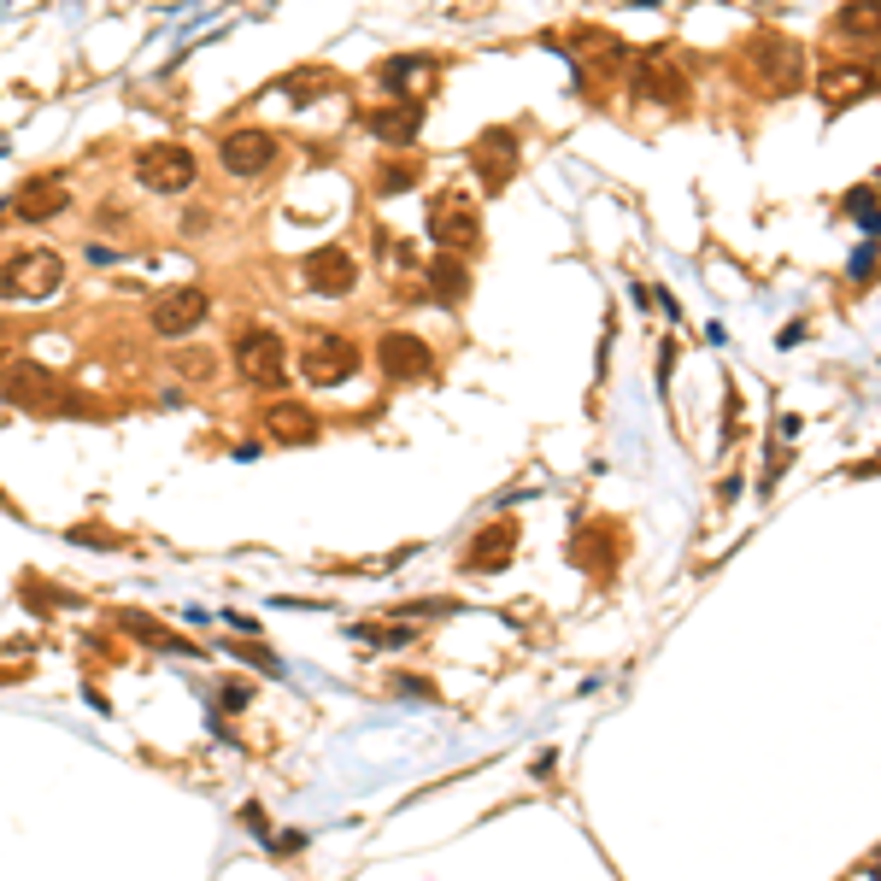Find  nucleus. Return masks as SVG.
Masks as SVG:
<instances>
[{
	"label": "nucleus",
	"instance_id": "9b49d317",
	"mask_svg": "<svg viewBox=\"0 0 881 881\" xmlns=\"http://www.w3.org/2000/svg\"><path fill=\"white\" fill-rule=\"evenodd\" d=\"M218 160H224L230 177H259V171H271L277 160V136L271 130H235L218 141Z\"/></svg>",
	"mask_w": 881,
	"mask_h": 881
},
{
	"label": "nucleus",
	"instance_id": "a211bd4d",
	"mask_svg": "<svg viewBox=\"0 0 881 881\" xmlns=\"http://www.w3.org/2000/svg\"><path fill=\"white\" fill-rule=\"evenodd\" d=\"M265 430H271V440L301 447V440H318V418H312L306 406H271V412H265Z\"/></svg>",
	"mask_w": 881,
	"mask_h": 881
},
{
	"label": "nucleus",
	"instance_id": "5701e85b",
	"mask_svg": "<svg viewBox=\"0 0 881 881\" xmlns=\"http://www.w3.org/2000/svg\"><path fill=\"white\" fill-rule=\"evenodd\" d=\"M177 371H183V376H212V359L200 353V348H188V353L177 359Z\"/></svg>",
	"mask_w": 881,
	"mask_h": 881
},
{
	"label": "nucleus",
	"instance_id": "f3484780",
	"mask_svg": "<svg viewBox=\"0 0 881 881\" xmlns=\"http://www.w3.org/2000/svg\"><path fill=\"white\" fill-rule=\"evenodd\" d=\"M0 395H12L24 406H66V400H59V388H54V376L36 371V365H12L7 376H0Z\"/></svg>",
	"mask_w": 881,
	"mask_h": 881
},
{
	"label": "nucleus",
	"instance_id": "dca6fc26",
	"mask_svg": "<svg viewBox=\"0 0 881 881\" xmlns=\"http://www.w3.org/2000/svg\"><path fill=\"white\" fill-rule=\"evenodd\" d=\"M817 89H823L829 113H841V106H853V101H864V94L876 89V71L870 66H829Z\"/></svg>",
	"mask_w": 881,
	"mask_h": 881
},
{
	"label": "nucleus",
	"instance_id": "f03ea898",
	"mask_svg": "<svg viewBox=\"0 0 881 881\" xmlns=\"http://www.w3.org/2000/svg\"><path fill=\"white\" fill-rule=\"evenodd\" d=\"M195 148H183V141H153V148L136 153V183L153 188V195H177V188L195 183Z\"/></svg>",
	"mask_w": 881,
	"mask_h": 881
},
{
	"label": "nucleus",
	"instance_id": "39448f33",
	"mask_svg": "<svg viewBox=\"0 0 881 881\" xmlns=\"http://www.w3.org/2000/svg\"><path fill=\"white\" fill-rule=\"evenodd\" d=\"M301 371H306V383H318V388L348 383V376L359 371V348H353V336H341V329H312Z\"/></svg>",
	"mask_w": 881,
	"mask_h": 881
},
{
	"label": "nucleus",
	"instance_id": "f8f14e48",
	"mask_svg": "<svg viewBox=\"0 0 881 881\" xmlns=\"http://www.w3.org/2000/svg\"><path fill=\"white\" fill-rule=\"evenodd\" d=\"M66 207H71L66 177H30L19 195H12V212H19L24 224H47V218H59Z\"/></svg>",
	"mask_w": 881,
	"mask_h": 881
},
{
	"label": "nucleus",
	"instance_id": "bb28decb",
	"mask_svg": "<svg viewBox=\"0 0 881 881\" xmlns=\"http://www.w3.org/2000/svg\"><path fill=\"white\" fill-rule=\"evenodd\" d=\"M0 153H7V136H0Z\"/></svg>",
	"mask_w": 881,
	"mask_h": 881
},
{
	"label": "nucleus",
	"instance_id": "f257e3e1",
	"mask_svg": "<svg viewBox=\"0 0 881 881\" xmlns=\"http://www.w3.org/2000/svg\"><path fill=\"white\" fill-rule=\"evenodd\" d=\"M66 289V259L54 254V247H30L0 271V294L7 301H54V294Z\"/></svg>",
	"mask_w": 881,
	"mask_h": 881
},
{
	"label": "nucleus",
	"instance_id": "aec40b11",
	"mask_svg": "<svg viewBox=\"0 0 881 881\" xmlns=\"http://www.w3.org/2000/svg\"><path fill=\"white\" fill-rule=\"evenodd\" d=\"M329 89H336V77H329V71H294L289 83H282V94H289L294 106H312V94H329Z\"/></svg>",
	"mask_w": 881,
	"mask_h": 881
},
{
	"label": "nucleus",
	"instance_id": "412c9836",
	"mask_svg": "<svg viewBox=\"0 0 881 881\" xmlns=\"http://www.w3.org/2000/svg\"><path fill=\"white\" fill-rule=\"evenodd\" d=\"M124 629H130L136 641H148V647H160V653H188V641H183V635H171V629L148 623V618H124Z\"/></svg>",
	"mask_w": 881,
	"mask_h": 881
},
{
	"label": "nucleus",
	"instance_id": "4468645a",
	"mask_svg": "<svg viewBox=\"0 0 881 881\" xmlns=\"http://www.w3.org/2000/svg\"><path fill=\"white\" fill-rule=\"evenodd\" d=\"M470 165L482 171L488 188H500V183L512 177V165H517V136H512V130H488V136H477V148H470Z\"/></svg>",
	"mask_w": 881,
	"mask_h": 881
},
{
	"label": "nucleus",
	"instance_id": "7ed1b4c3",
	"mask_svg": "<svg viewBox=\"0 0 881 881\" xmlns=\"http://www.w3.org/2000/svg\"><path fill=\"white\" fill-rule=\"evenodd\" d=\"M235 371L247 376L254 388H282V376H289V348H282L277 329H247V336H235Z\"/></svg>",
	"mask_w": 881,
	"mask_h": 881
},
{
	"label": "nucleus",
	"instance_id": "9d476101",
	"mask_svg": "<svg viewBox=\"0 0 881 881\" xmlns=\"http://www.w3.org/2000/svg\"><path fill=\"white\" fill-rule=\"evenodd\" d=\"M301 277H306L312 294H353L359 265H353V254H348L341 242H329V247H312V254H306Z\"/></svg>",
	"mask_w": 881,
	"mask_h": 881
},
{
	"label": "nucleus",
	"instance_id": "423d86ee",
	"mask_svg": "<svg viewBox=\"0 0 881 881\" xmlns=\"http://www.w3.org/2000/svg\"><path fill=\"white\" fill-rule=\"evenodd\" d=\"M200 318H207V289H195V282H183V289H165L160 301L148 306V329H153L160 341L195 336Z\"/></svg>",
	"mask_w": 881,
	"mask_h": 881
},
{
	"label": "nucleus",
	"instance_id": "a878e982",
	"mask_svg": "<svg viewBox=\"0 0 881 881\" xmlns=\"http://www.w3.org/2000/svg\"><path fill=\"white\" fill-rule=\"evenodd\" d=\"M870 259H876V242H864V247H858V259H853V277L870 271Z\"/></svg>",
	"mask_w": 881,
	"mask_h": 881
},
{
	"label": "nucleus",
	"instance_id": "6e6552de",
	"mask_svg": "<svg viewBox=\"0 0 881 881\" xmlns=\"http://www.w3.org/2000/svg\"><path fill=\"white\" fill-rule=\"evenodd\" d=\"M376 365H383L388 383H423L435 371V353L423 348V336H412V329H388L376 341Z\"/></svg>",
	"mask_w": 881,
	"mask_h": 881
},
{
	"label": "nucleus",
	"instance_id": "1a4fd4ad",
	"mask_svg": "<svg viewBox=\"0 0 881 881\" xmlns=\"http://www.w3.org/2000/svg\"><path fill=\"white\" fill-rule=\"evenodd\" d=\"M517 553V517H494V524L477 529V541L465 547V571L477 576H500Z\"/></svg>",
	"mask_w": 881,
	"mask_h": 881
},
{
	"label": "nucleus",
	"instance_id": "ddd939ff",
	"mask_svg": "<svg viewBox=\"0 0 881 881\" xmlns=\"http://www.w3.org/2000/svg\"><path fill=\"white\" fill-rule=\"evenodd\" d=\"M365 130L388 148H406L418 130H423V101H395V106H371L365 113Z\"/></svg>",
	"mask_w": 881,
	"mask_h": 881
},
{
	"label": "nucleus",
	"instance_id": "393cba45",
	"mask_svg": "<svg viewBox=\"0 0 881 881\" xmlns=\"http://www.w3.org/2000/svg\"><path fill=\"white\" fill-rule=\"evenodd\" d=\"M242 823L254 829V835H271V823H265V811H259V806H247V811H242Z\"/></svg>",
	"mask_w": 881,
	"mask_h": 881
},
{
	"label": "nucleus",
	"instance_id": "b1692460",
	"mask_svg": "<svg viewBox=\"0 0 881 881\" xmlns=\"http://www.w3.org/2000/svg\"><path fill=\"white\" fill-rule=\"evenodd\" d=\"M301 846H306V835H277V841H271V853L294 858V853H301Z\"/></svg>",
	"mask_w": 881,
	"mask_h": 881
},
{
	"label": "nucleus",
	"instance_id": "0eeeda50",
	"mask_svg": "<svg viewBox=\"0 0 881 881\" xmlns=\"http://www.w3.org/2000/svg\"><path fill=\"white\" fill-rule=\"evenodd\" d=\"M635 101L688 106V71L676 66L670 47H653V54H641V66H635Z\"/></svg>",
	"mask_w": 881,
	"mask_h": 881
},
{
	"label": "nucleus",
	"instance_id": "2eb2a0df",
	"mask_svg": "<svg viewBox=\"0 0 881 881\" xmlns=\"http://www.w3.org/2000/svg\"><path fill=\"white\" fill-rule=\"evenodd\" d=\"M430 83H435V59L423 54H395L383 66V89H395V101H423Z\"/></svg>",
	"mask_w": 881,
	"mask_h": 881
},
{
	"label": "nucleus",
	"instance_id": "4be33fe9",
	"mask_svg": "<svg viewBox=\"0 0 881 881\" xmlns=\"http://www.w3.org/2000/svg\"><path fill=\"white\" fill-rule=\"evenodd\" d=\"M846 212H853L858 224H864V235H870V242L881 235V200H876V188H853V195H846Z\"/></svg>",
	"mask_w": 881,
	"mask_h": 881
},
{
	"label": "nucleus",
	"instance_id": "6ab92c4d",
	"mask_svg": "<svg viewBox=\"0 0 881 881\" xmlns=\"http://www.w3.org/2000/svg\"><path fill=\"white\" fill-rule=\"evenodd\" d=\"M430 289H435V301H447V306H459L465 294H470V271H465V259H435L430 265Z\"/></svg>",
	"mask_w": 881,
	"mask_h": 881
},
{
	"label": "nucleus",
	"instance_id": "20e7f679",
	"mask_svg": "<svg viewBox=\"0 0 881 881\" xmlns=\"http://www.w3.org/2000/svg\"><path fill=\"white\" fill-rule=\"evenodd\" d=\"M430 235H435L440 247H447L453 259L470 254V247H477V235H482V212H477V200L459 195V188L435 195V207H430Z\"/></svg>",
	"mask_w": 881,
	"mask_h": 881
}]
</instances>
